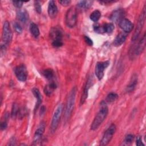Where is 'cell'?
<instances>
[{"mask_svg":"<svg viewBox=\"0 0 146 146\" xmlns=\"http://www.w3.org/2000/svg\"><path fill=\"white\" fill-rule=\"evenodd\" d=\"M91 79L90 78H88L86 84L84 86L83 93L82 94V96L80 100V104L82 105L84 104V103L86 102L87 97H88V90L91 86Z\"/></svg>","mask_w":146,"mask_h":146,"instance_id":"cell-16","label":"cell"},{"mask_svg":"<svg viewBox=\"0 0 146 146\" xmlns=\"http://www.w3.org/2000/svg\"><path fill=\"white\" fill-rule=\"evenodd\" d=\"M119 26L125 33L131 32L133 28L132 23L129 20L125 18H123L119 22Z\"/></svg>","mask_w":146,"mask_h":146,"instance_id":"cell-14","label":"cell"},{"mask_svg":"<svg viewBox=\"0 0 146 146\" xmlns=\"http://www.w3.org/2000/svg\"><path fill=\"white\" fill-rule=\"evenodd\" d=\"M92 1H80L77 3V6L81 10H87L92 5Z\"/></svg>","mask_w":146,"mask_h":146,"instance_id":"cell-22","label":"cell"},{"mask_svg":"<svg viewBox=\"0 0 146 146\" xmlns=\"http://www.w3.org/2000/svg\"><path fill=\"white\" fill-rule=\"evenodd\" d=\"M110 62L106 60L104 62H98L95 66V73L99 80L102 79L104 76V71L105 69L109 66Z\"/></svg>","mask_w":146,"mask_h":146,"instance_id":"cell-9","label":"cell"},{"mask_svg":"<svg viewBox=\"0 0 146 146\" xmlns=\"http://www.w3.org/2000/svg\"><path fill=\"white\" fill-rule=\"evenodd\" d=\"M30 31L31 34L35 38H37L40 34L38 26L34 22L31 23L30 25Z\"/></svg>","mask_w":146,"mask_h":146,"instance_id":"cell-23","label":"cell"},{"mask_svg":"<svg viewBox=\"0 0 146 146\" xmlns=\"http://www.w3.org/2000/svg\"><path fill=\"white\" fill-rule=\"evenodd\" d=\"M137 83V76L136 74H134L132 76L131 80L129 82V84L127 86V88H126L127 92H131L133 91L135 88Z\"/></svg>","mask_w":146,"mask_h":146,"instance_id":"cell-17","label":"cell"},{"mask_svg":"<svg viewBox=\"0 0 146 146\" xmlns=\"http://www.w3.org/2000/svg\"><path fill=\"white\" fill-rule=\"evenodd\" d=\"M45 127H46L45 122L44 121H42L39 124L37 129L35 132L34 138H33V145H36L40 141V140L42 137L43 133L44 132Z\"/></svg>","mask_w":146,"mask_h":146,"instance_id":"cell-11","label":"cell"},{"mask_svg":"<svg viewBox=\"0 0 146 146\" xmlns=\"http://www.w3.org/2000/svg\"><path fill=\"white\" fill-rule=\"evenodd\" d=\"M101 17V13L99 10H96L91 13L90 18L91 21L94 22H97Z\"/></svg>","mask_w":146,"mask_h":146,"instance_id":"cell-25","label":"cell"},{"mask_svg":"<svg viewBox=\"0 0 146 146\" xmlns=\"http://www.w3.org/2000/svg\"><path fill=\"white\" fill-rule=\"evenodd\" d=\"M34 7L36 11L40 14L42 12V6L39 1H35L34 2Z\"/></svg>","mask_w":146,"mask_h":146,"instance_id":"cell-31","label":"cell"},{"mask_svg":"<svg viewBox=\"0 0 146 146\" xmlns=\"http://www.w3.org/2000/svg\"><path fill=\"white\" fill-rule=\"evenodd\" d=\"M13 32L10 28V23L8 21H5L3 23L2 32V39L5 45H8L11 41Z\"/></svg>","mask_w":146,"mask_h":146,"instance_id":"cell-7","label":"cell"},{"mask_svg":"<svg viewBox=\"0 0 146 146\" xmlns=\"http://www.w3.org/2000/svg\"><path fill=\"white\" fill-rule=\"evenodd\" d=\"M33 93L34 96L35 97V98L36 99V102L35 108H34V111L35 112L42 103V96L39 90L36 88H34L33 89Z\"/></svg>","mask_w":146,"mask_h":146,"instance_id":"cell-18","label":"cell"},{"mask_svg":"<svg viewBox=\"0 0 146 146\" xmlns=\"http://www.w3.org/2000/svg\"><path fill=\"white\" fill-rule=\"evenodd\" d=\"M100 108L96 115L90 127L92 131H95L99 127V126L106 119L108 113V108L105 102L102 101L100 103Z\"/></svg>","mask_w":146,"mask_h":146,"instance_id":"cell-1","label":"cell"},{"mask_svg":"<svg viewBox=\"0 0 146 146\" xmlns=\"http://www.w3.org/2000/svg\"><path fill=\"white\" fill-rule=\"evenodd\" d=\"M50 36L52 41H62L63 31L60 27H53L50 30Z\"/></svg>","mask_w":146,"mask_h":146,"instance_id":"cell-12","label":"cell"},{"mask_svg":"<svg viewBox=\"0 0 146 146\" xmlns=\"http://www.w3.org/2000/svg\"><path fill=\"white\" fill-rule=\"evenodd\" d=\"M62 111H63V104H60L56 108L52 118V121H51V126H50V131L52 133H54L57 129V127L59 124V122L60 121V119L62 116Z\"/></svg>","mask_w":146,"mask_h":146,"instance_id":"cell-6","label":"cell"},{"mask_svg":"<svg viewBox=\"0 0 146 146\" xmlns=\"http://www.w3.org/2000/svg\"><path fill=\"white\" fill-rule=\"evenodd\" d=\"M42 74L48 80H51L54 76V71L51 68H47L42 71Z\"/></svg>","mask_w":146,"mask_h":146,"instance_id":"cell-24","label":"cell"},{"mask_svg":"<svg viewBox=\"0 0 146 146\" xmlns=\"http://www.w3.org/2000/svg\"><path fill=\"white\" fill-rule=\"evenodd\" d=\"M125 12L123 9H117L113 11L110 15V19L114 22H119L121 19L124 18Z\"/></svg>","mask_w":146,"mask_h":146,"instance_id":"cell-13","label":"cell"},{"mask_svg":"<svg viewBox=\"0 0 146 146\" xmlns=\"http://www.w3.org/2000/svg\"><path fill=\"white\" fill-rule=\"evenodd\" d=\"M63 44L62 41H59V40H56V41H52V46L54 47L55 48H58L61 46H62Z\"/></svg>","mask_w":146,"mask_h":146,"instance_id":"cell-33","label":"cell"},{"mask_svg":"<svg viewBox=\"0 0 146 146\" xmlns=\"http://www.w3.org/2000/svg\"><path fill=\"white\" fill-rule=\"evenodd\" d=\"M56 83L52 82L44 87V92L47 96H49L51 95V94L54 92V90L56 89Z\"/></svg>","mask_w":146,"mask_h":146,"instance_id":"cell-21","label":"cell"},{"mask_svg":"<svg viewBox=\"0 0 146 146\" xmlns=\"http://www.w3.org/2000/svg\"><path fill=\"white\" fill-rule=\"evenodd\" d=\"M84 39L86 43L88 45H89V46H92V44H93L92 40V39H91L90 38H89L88 36H84Z\"/></svg>","mask_w":146,"mask_h":146,"instance_id":"cell-36","label":"cell"},{"mask_svg":"<svg viewBox=\"0 0 146 146\" xmlns=\"http://www.w3.org/2000/svg\"><path fill=\"white\" fill-rule=\"evenodd\" d=\"M58 10L55 2L52 0L50 1L48 6V14L49 17L52 19L55 18L58 14Z\"/></svg>","mask_w":146,"mask_h":146,"instance_id":"cell-15","label":"cell"},{"mask_svg":"<svg viewBox=\"0 0 146 146\" xmlns=\"http://www.w3.org/2000/svg\"><path fill=\"white\" fill-rule=\"evenodd\" d=\"M19 110V108H18V106H17V104L15 103H14L12 107L11 113V116L12 118H15L18 116Z\"/></svg>","mask_w":146,"mask_h":146,"instance_id":"cell-28","label":"cell"},{"mask_svg":"<svg viewBox=\"0 0 146 146\" xmlns=\"http://www.w3.org/2000/svg\"><path fill=\"white\" fill-rule=\"evenodd\" d=\"M127 35L124 33H120L117 35L113 40V44L115 46L118 47L121 46L125 41Z\"/></svg>","mask_w":146,"mask_h":146,"instance_id":"cell-19","label":"cell"},{"mask_svg":"<svg viewBox=\"0 0 146 146\" xmlns=\"http://www.w3.org/2000/svg\"><path fill=\"white\" fill-rule=\"evenodd\" d=\"M118 98V95L117 94L114 92H111L106 97V100L108 103H112L115 101Z\"/></svg>","mask_w":146,"mask_h":146,"instance_id":"cell-27","label":"cell"},{"mask_svg":"<svg viewBox=\"0 0 146 146\" xmlns=\"http://www.w3.org/2000/svg\"><path fill=\"white\" fill-rule=\"evenodd\" d=\"M136 144L137 145H139V146H141V145L144 146V144L143 143V141L141 140V139L140 136H137V137L136 141Z\"/></svg>","mask_w":146,"mask_h":146,"instance_id":"cell-38","label":"cell"},{"mask_svg":"<svg viewBox=\"0 0 146 146\" xmlns=\"http://www.w3.org/2000/svg\"><path fill=\"white\" fill-rule=\"evenodd\" d=\"M134 139V135L132 134H128L125 136L124 139V142L127 144H130L132 143Z\"/></svg>","mask_w":146,"mask_h":146,"instance_id":"cell-29","label":"cell"},{"mask_svg":"<svg viewBox=\"0 0 146 146\" xmlns=\"http://www.w3.org/2000/svg\"><path fill=\"white\" fill-rule=\"evenodd\" d=\"M17 17L18 20L22 23H26L29 19L28 13L25 10H19L17 13Z\"/></svg>","mask_w":146,"mask_h":146,"instance_id":"cell-20","label":"cell"},{"mask_svg":"<svg viewBox=\"0 0 146 146\" xmlns=\"http://www.w3.org/2000/svg\"><path fill=\"white\" fill-rule=\"evenodd\" d=\"M115 2L114 1H100V3H103V4H109L111 3H113Z\"/></svg>","mask_w":146,"mask_h":146,"instance_id":"cell-41","label":"cell"},{"mask_svg":"<svg viewBox=\"0 0 146 146\" xmlns=\"http://www.w3.org/2000/svg\"><path fill=\"white\" fill-rule=\"evenodd\" d=\"M76 91H77L76 87H73L68 95L66 108H65V112H64L65 121H67L70 119L71 115L72 112L73 111V109L75 106Z\"/></svg>","mask_w":146,"mask_h":146,"instance_id":"cell-2","label":"cell"},{"mask_svg":"<svg viewBox=\"0 0 146 146\" xmlns=\"http://www.w3.org/2000/svg\"><path fill=\"white\" fill-rule=\"evenodd\" d=\"M77 10L75 7H70L67 11L65 17V22L67 27H74L77 22Z\"/></svg>","mask_w":146,"mask_h":146,"instance_id":"cell-5","label":"cell"},{"mask_svg":"<svg viewBox=\"0 0 146 146\" xmlns=\"http://www.w3.org/2000/svg\"><path fill=\"white\" fill-rule=\"evenodd\" d=\"M145 14H146V9H145V5H144L143 10L141 11V13L140 14L139 19L137 21V24L136 27V29L135 30L134 34L133 35V36L132 38V41L133 42H135L136 40L139 38L141 31L142 30V29L143 27V26L144 25L145 22Z\"/></svg>","mask_w":146,"mask_h":146,"instance_id":"cell-4","label":"cell"},{"mask_svg":"<svg viewBox=\"0 0 146 146\" xmlns=\"http://www.w3.org/2000/svg\"><path fill=\"white\" fill-rule=\"evenodd\" d=\"M94 30L98 33H104L103 31V26H100L98 24H96L94 26Z\"/></svg>","mask_w":146,"mask_h":146,"instance_id":"cell-32","label":"cell"},{"mask_svg":"<svg viewBox=\"0 0 146 146\" xmlns=\"http://www.w3.org/2000/svg\"><path fill=\"white\" fill-rule=\"evenodd\" d=\"M14 28L15 32H17L18 34H21L22 32V27L18 22H15L14 23Z\"/></svg>","mask_w":146,"mask_h":146,"instance_id":"cell-30","label":"cell"},{"mask_svg":"<svg viewBox=\"0 0 146 146\" xmlns=\"http://www.w3.org/2000/svg\"><path fill=\"white\" fill-rule=\"evenodd\" d=\"M15 144H16V139L14 137L11 138L7 144V145H14Z\"/></svg>","mask_w":146,"mask_h":146,"instance_id":"cell-40","label":"cell"},{"mask_svg":"<svg viewBox=\"0 0 146 146\" xmlns=\"http://www.w3.org/2000/svg\"><path fill=\"white\" fill-rule=\"evenodd\" d=\"M0 127H1V129L2 131V130H5L7 127V121H3L1 123V124H0Z\"/></svg>","mask_w":146,"mask_h":146,"instance_id":"cell-39","label":"cell"},{"mask_svg":"<svg viewBox=\"0 0 146 146\" xmlns=\"http://www.w3.org/2000/svg\"><path fill=\"white\" fill-rule=\"evenodd\" d=\"M116 125L114 124H111V125L107 128V129L104 133V135L100 140V145H107L110 141L111 140L113 135L116 131Z\"/></svg>","mask_w":146,"mask_h":146,"instance_id":"cell-8","label":"cell"},{"mask_svg":"<svg viewBox=\"0 0 146 146\" xmlns=\"http://www.w3.org/2000/svg\"><path fill=\"white\" fill-rule=\"evenodd\" d=\"M45 111H46V108H45V107H44V106H42V107H41V109H40V115H43V114L44 113Z\"/></svg>","mask_w":146,"mask_h":146,"instance_id":"cell-42","label":"cell"},{"mask_svg":"<svg viewBox=\"0 0 146 146\" xmlns=\"http://www.w3.org/2000/svg\"><path fill=\"white\" fill-rule=\"evenodd\" d=\"M114 28H115V26L112 23H105L103 25L104 33H112L114 30Z\"/></svg>","mask_w":146,"mask_h":146,"instance_id":"cell-26","label":"cell"},{"mask_svg":"<svg viewBox=\"0 0 146 146\" xmlns=\"http://www.w3.org/2000/svg\"><path fill=\"white\" fill-rule=\"evenodd\" d=\"M14 72L17 78L22 82L26 80L27 78V71L25 64H21L17 66L14 69Z\"/></svg>","mask_w":146,"mask_h":146,"instance_id":"cell-10","label":"cell"},{"mask_svg":"<svg viewBox=\"0 0 146 146\" xmlns=\"http://www.w3.org/2000/svg\"><path fill=\"white\" fill-rule=\"evenodd\" d=\"M71 1L70 0H62V1H59V3L62 5L63 6H67L71 3Z\"/></svg>","mask_w":146,"mask_h":146,"instance_id":"cell-35","label":"cell"},{"mask_svg":"<svg viewBox=\"0 0 146 146\" xmlns=\"http://www.w3.org/2000/svg\"><path fill=\"white\" fill-rule=\"evenodd\" d=\"M13 5L17 8H21L23 6V2L22 1H13Z\"/></svg>","mask_w":146,"mask_h":146,"instance_id":"cell-37","label":"cell"},{"mask_svg":"<svg viewBox=\"0 0 146 146\" xmlns=\"http://www.w3.org/2000/svg\"><path fill=\"white\" fill-rule=\"evenodd\" d=\"M145 45V33H144L143 37L137 43H133L129 50V57L131 59H134L136 56L139 55L143 51Z\"/></svg>","mask_w":146,"mask_h":146,"instance_id":"cell-3","label":"cell"},{"mask_svg":"<svg viewBox=\"0 0 146 146\" xmlns=\"http://www.w3.org/2000/svg\"><path fill=\"white\" fill-rule=\"evenodd\" d=\"M27 113V112H26V109L25 108H21V109H19V112H18V116L20 117V118H22V117H23L25 115H26Z\"/></svg>","mask_w":146,"mask_h":146,"instance_id":"cell-34","label":"cell"}]
</instances>
